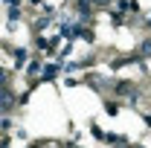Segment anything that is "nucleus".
I'll return each mask as SVG.
<instances>
[{"label": "nucleus", "mask_w": 151, "mask_h": 148, "mask_svg": "<svg viewBox=\"0 0 151 148\" xmlns=\"http://www.w3.org/2000/svg\"><path fill=\"white\" fill-rule=\"evenodd\" d=\"M96 6H108V3H111V0H93Z\"/></svg>", "instance_id": "5"}, {"label": "nucleus", "mask_w": 151, "mask_h": 148, "mask_svg": "<svg viewBox=\"0 0 151 148\" xmlns=\"http://www.w3.org/2000/svg\"><path fill=\"white\" fill-rule=\"evenodd\" d=\"M70 148H73V145H70Z\"/></svg>", "instance_id": "7"}, {"label": "nucleus", "mask_w": 151, "mask_h": 148, "mask_svg": "<svg viewBox=\"0 0 151 148\" xmlns=\"http://www.w3.org/2000/svg\"><path fill=\"white\" fill-rule=\"evenodd\" d=\"M20 18V9H15V6H12V9H9V20H18Z\"/></svg>", "instance_id": "4"}, {"label": "nucleus", "mask_w": 151, "mask_h": 148, "mask_svg": "<svg viewBox=\"0 0 151 148\" xmlns=\"http://www.w3.org/2000/svg\"><path fill=\"white\" fill-rule=\"evenodd\" d=\"M76 9L87 18V15H93V0H76Z\"/></svg>", "instance_id": "1"}, {"label": "nucleus", "mask_w": 151, "mask_h": 148, "mask_svg": "<svg viewBox=\"0 0 151 148\" xmlns=\"http://www.w3.org/2000/svg\"><path fill=\"white\" fill-rule=\"evenodd\" d=\"M3 108H12V93H9V90L3 93Z\"/></svg>", "instance_id": "3"}, {"label": "nucleus", "mask_w": 151, "mask_h": 148, "mask_svg": "<svg viewBox=\"0 0 151 148\" xmlns=\"http://www.w3.org/2000/svg\"><path fill=\"white\" fill-rule=\"evenodd\" d=\"M55 73H58L55 67H47V70H44V81H50V78H55Z\"/></svg>", "instance_id": "2"}, {"label": "nucleus", "mask_w": 151, "mask_h": 148, "mask_svg": "<svg viewBox=\"0 0 151 148\" xmlns=\"http://www.w3.org/2000/svg\"><path fill=\"white\" fill-rule=\"evenodd\" d=\"M6 3H12V6H15V3H18V0H6Z\"/></svg>", "instance_id": "6"}]
</instances>
